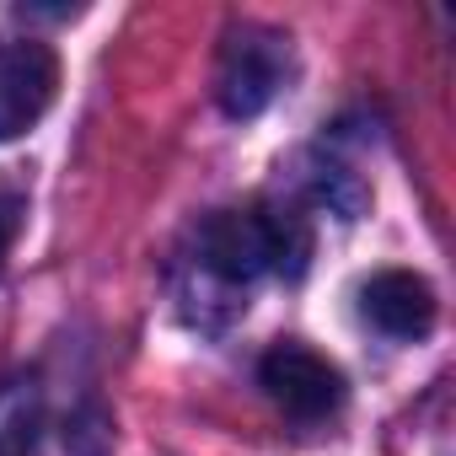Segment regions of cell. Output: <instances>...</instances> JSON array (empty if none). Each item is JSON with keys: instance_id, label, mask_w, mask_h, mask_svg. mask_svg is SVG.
<instances>
[{"instance_id": "obj_1", "label": "cell", "mask_w": 456, "mask_h": 456, "mask_svg": "<svg viewBox=\"0 0 456 456\" xmlns=\"http://www.w3.org/2000/svg\"><path fill=\"white\" fill-rule=\"evenodd\" d=\"M312 258L306 220L290 209H215L199 225V264L225 285H253L258 274L301 280Z\"/></svg>"}, {"instance_id": "obj_2", "label": "cell", "mask_w": 456, "mask_h": 456, "mask_svg": "<svg viewBox=\"0 0 456 456\" xmlns=\"http://www.w3.org/2000/svg\"><path fill=\"white\" fill-rule=\"evenodd\" d=\"M285 76H290V38H280L269 28H237L220 49L215 97L232 118H258L280 97Z\"/></svg>"}, {"instance_id": "obj_3", "label": "cell", "mask_w": 456, "mask_h": 456, "mask_svg": "<svg viewBox=\"0 0 456 456\" xmlns=\"http://www.w3.org/2000/svg\"><path fill=\"white\" fill-rule=\"evenodd\" d=\"M60 92V54L38 38H0V140L28 134Z\"/></svg>"}, {"instance_id": "obj_4", "label": "cell", "mask_w": 456, "mask_h": 456, "mask_svg": "<svg viewBox=\"0 0 456 456\" xmlns=\"http://www.w3.org/2000/svg\"><path fill=\"white\" fill-rule=\"evenodd\" d=\"M258 381H264V392H269L290 419H301V424L328 419V413L344 403V376H338V365L322 360V354L306 349V344H274V349L264 354V365H258Z\"/></svg>"}, {"instance_id": "obj_5", "label": "cell", "mask_w": 456, "mask_h": 456, "mask_svg": "<svg viewBox=\"0 0 456 456\" xmlns=\"http://www.w3.org/2000/svg\"><path fill=\"white\" fill-rule=\"evenodd\" d=\"M360 312L387 338H424L435 328V290L413 269H381L360 285Z\"/></svg>"}, {"instance_id": "obj_6", "label": "cell", "mask_w": 456, "mask_h": 456, "mask_svg": "<svg viewBox=\"0 0 456 456\" xmlns=\"http://www.w3.org/2000/svg\"><path fill=\"white\" fill-rule=\"evenodd\" d=\"M38 413H44V392L33 376L0 381V456H28V445L44 429Z\"/></svg>"}, {"instance_id": "obj_7", "label": "cell", "mask_w": 456, "mask_h": 456, "mask_svg": "<svg viewBox=\"0 0 456 456\" xmlns=\"http://www.w3.org/2000/svg\"><path fill=\"white\" fill-rule=\"evenodd\" d=\"M28 456H108V419L97 408H81V413L38 429Z\"/></svg>"}, {"instance_id": "obj_8", "label": "cell", "mask_w": 456, "mask_h": 456, "mask_svg": "<svg viewBox=\"0 0 456 456\" xmlns=\"http://www.w3.org/2000/svg\"><path fill=\"white\" fill-rule=\"evenodd\" d=\"M17 199H6L0 193V269H6V253H12V242H17Z\"/></svg>"}]
</instances>
